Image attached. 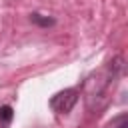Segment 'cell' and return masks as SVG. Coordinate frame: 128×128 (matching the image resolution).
<instances>
[{
  "label": "cell",
  "instance_id": "6da1fadb",
  "mask_svg": "<svg viewBox=\"0 0 128 128\" xmlns=\"http://www.w3.org/2000/svg\"><path fill=\"white\" fill-rule=\"evenodd\" d=\"M78 98H80V92H78L76 88L60 90V92H56V94L50 98V108H52L54 112H58V114H68V112L76 106Z\"/></svg>",
  "mask_w": 128,
  "mask_h": 128
},
{
  "label": "cell",
  "instance_id": "7a4b0ae2",
  "mask_svg": "<svg viewBox=\"0 0 128 128\" xmlns=\"http://www.w3.org/2000/svg\"><path fill=\"white\" fill-rule=\"evenodd\" d=\"M30 20H32L34 24H38V26H42V28H48V26H52V24H54V18H48V16H42V14H38V12H34V14H30Z\"/></svg>",
  "mask_w": 128,
  "mask_h": 128
},
{
  "label": "cell",
  "instance_id": "3957f363",
  "mask_svg": "<svg viewBox=\"0 0 128 128\" xmlns=\"http://www.w3.org/2000/svg\"><path fill=\"white\" fill-rule=\"evenodd\" d=\"M12 116H14V112H12L10 106H2V108H0V124H2V128H6V126L10 124Z\"/></svg>",
  "mask_w": 128,
  "mask_h": 128
},
{
  "label": "cell",
  "instance_id": "277c9868",
  "mask_svg": "<svg viewBox=\"0 0 128 128\" xmlns=\"http://www.w3.org/2000/svg\"><path fill=\"white\" fill-rule=\"evenodd\" d=\"M110 126H112V128H128V116H126V114H120L116 120H112Z\"/></svg>",
  "mask_w": 128,
  "mask_h": 128
}]
</instances>
